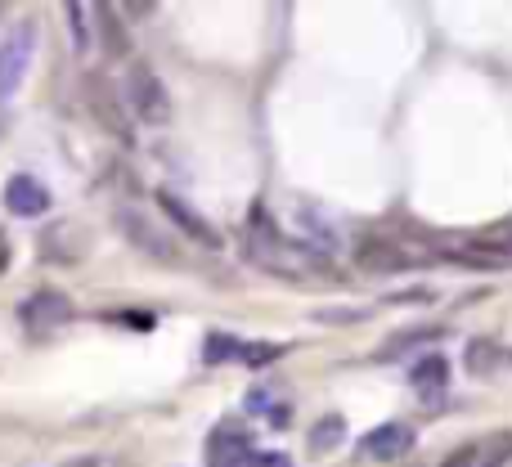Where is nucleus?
Instances as JSON below:
<instances>
[{"instance_id":"14","label":"nucleus","mask_w":512,"mask_h":467,"mask_svg":"<svg viewBox=\"0 0 512 467\" xmlns=\"http://www.w3.org/2000/svg\"><path fill=\"white\" fill-rule=\"evenodd\" d=\"M243 351H248V342L243 337H230V333H212L207 337V360L212 364H230V360H243Z\"/></svg>"},{"instance_id":"17","label":"nucleus","mask_w":512,"mask_h":467,"mask_svg":"<svg viewBox=\"0 0 512 467\" xmlns=\"http://www.w3.org/2000/svg\"><path fill=\"white\" fill-rule=\"evenodd\" d=\"M248 467H292L283 454H270V450H256L252 459H248Z\"/></svg>"},{"instance_id":"7","label":"nucleus","mask_w":512,"mask_h":467,"mask_svg":"<svg viewBox=\"0 0 512 467\" xmlns=\"http://www.w3.org/2000/svg\"><path fill=\"white\" fill-rule=\"evenodd\" d=\"M5 207L14 216H23V221H36V216L50 212V189H45L41 180H32V176H9Z\"/></svg>"},{"instance_id":"4","label":"nucleus","mask_w":512,"mask_h":467,"mask_svg":"<svg viewBox=\"0 0 512 467\" xmlns=\"http://www.w3.org/2000/svg\"><path fill=\"white\" fill-rule=\"evenodd\" d=\"M32 54H36V32L27 23H18L14 32L0 41V104H9V99L18 95L27 68H32Z\"/></svg>"},{"instance_id":"1","label":"nucleus","mask_w":512,"mask_h":467,"mask_svg":"<svg viewBox=\"0 0 512 467\" xmlns=\"http://www.w3.org/2000/svg\"><path fill=\"white\" fill-rule=\"evenodd\" d=\"M126 104H131L140 126H171V90L162 86V77L144 63H135L126 72Z\"/></svg>"},{"instance_id":"19","label":"nucleus","mask_w":512,"mask_h":467,"mask_svg":"<svg viewBox=\"0 0 512 467\" xmlns=\"http://www.w3.org/2000/svg\"><path fill=\"white\" fill-rule=\"evenodd\" d=\"M68 467H104V459H77V463H68Z\"/></svg>"},{"instance_id":"10","label":"nucleus","mask_w":512,"mask_h":467,"mask_svg":"<svg viewBox=\"0 0 512 467\" xmlns=\"http://www.w3.org/2000/svg\"><path fill=\"white\" fill-rule=\"evenodd\" d=\"M409 387H414L423 400L441 396V391L450 387V360H445V355H427L423 364H414V373H409Z\"/></svg>"},{"instance_id":"16","label":"nucleus","mask_w":512,"mask_h":467,"mask_svg":"<svg viewBox=\"0 0 512 467\" xmlns=\"http://www.w3.org/2000/svg\"><path fill=\"white\" fill-rule=\"evenodd\" d=\"M477 459H481V454H477V445H463V450H454V454H450V459H445L441 467H477Z\"/></svg>"},{"instance_id":"9","label":"nucleus","mask_w":512,"mask_h":467,"mask_svg":"<svg viewBox=\"0 0 512 467\" xmlns=\"http://www.w3.org/2000/svg\"><path fill=\"white\" fill-rule=\"evenodd\" d=\"M256 454V445L239 427H216L212 436V467H248V459Z\"/></svg>"},{"instance_id":"12","label":"nucleus","mask_w":512,"mask_h":467,"mask_svg":"<svg viewBox=\"0 0 512 467\" xmlns=\"http://www.w3.org/2000/svg\"><path fill=\"white\" fill-rule=\"evenodd\" d=\"M463 364H468L472 378H495V369L504 364V351H499L490 337H477V342H468V351H463Z\"/></svg>"},{"instance_id":"11","label":"nucleus","mask_w":512,"mask_h":467,"mask_svg":"<svg viewBox=\"0 0 512 467\" xmlns=\"http://www.w3.org/2000/svg\"><path fill=\"white\" fill-rule=\"evenodd\" d=\"M90 108H95V117H99V122H104V131H113L117 135V140H122V144H131V126H126V117H122V108H117V104H108V99H104V81H90Z\"/></svg>"},{"instance_id":"5","label":"nucleus","mask_w":512,"mask_h":467,"mask_svg":"<svg viewBox=\"0 0 512 467\" xmlns=\"http://www.w3.org/2000/svg\"><path fill=\"white\" fill-rule=\"evenodd\" d=\"M158 207L171 216V225H176V230H185V238H194L198 247H221V234H216V225L207 221L203 212H194V207H189L180 194H171V189H158Z\"/></svg>"},{"instance_id":"3","label":"nucleus","mask_w":512,"mask_h":467,"mask_svg":"<svg viewBox=\"0 0 512 467\" xmlns=\"http://www.w3.org/2000/svg\"><path fill=\"white\" fill-rule=\"evenodd\" d=\"M117 230L126 234V243L135 247V252H144L149 261L158 265H176L180 252H176V238L162 234V225H153L144 212H135V207H117Z\"/></svg>"},{"instance_id":"18","label":"nucleus","mask_w":512,"mask_h":467,"mask_svg":"<svg viewBox=\"0 0 512 467\" xmlns=\"http://www.w3.org/2000/svg\"><path fill=\"white\" fill-rule=\"evenodd\" d=\"M5 265H9V243L0 238V274H5Z\"/></svg>"},{"instance_id":"6","label":"nucleus","mask_w":512,"mask_h":467,"mask_svg":"<svg viewBox=\"0 0 512 467\" xmlns=\"http://www.w3.org/2000/svg\"><path fill=\"white\" fill-rule=\"evenodd\" d=\"M409 450H414V427L409 423H382L373 432H364V441H360V454L373 463H391Z\"/></svg>"},{"instance_id":"13","label":"nucleus","mask_w":512,"mask_h":467,"mask_svg":"<svg viewBox=\"0 0 512 467\" xmlns=\"http://www.w3.org/2000/svg\"><path fill=\"white\" fill-rule=\"evenodd\" d=\"M342 436H346V418L328 414V418H319V423L310 427V450L324 454V450H333V445H342Z\"/></svg>"},{"instance_id":"8","label":"nucleus","mask_w":512,"mask_h":467,"mask_svg":"<svg viewBox=\"0 0 512 467\" xmlns=\"http://www.w3.org/2000/svg\"><path fill=\"white\" fill-rule=\"evenodd\" d=\"M355 261H360L369 274H396V270H405V265H414V256H409L400 243L373 238V243H364L360 252H355Z\"/></svg>"},{"instance_id":"15","label":"nucleus","mask_w":512,"mask_h":467,"mask_svg":"<svg viewBox=\"0 0 512 467\" xmlns=\"http://www.w3.org/2000/svg\"><path fill=\"white\" fill-rule=\"evenodd\" d=\"M63 14H68V32H72V45H77V54H90V5L72 0Z\"/></svg>"},{"instance_id":"2","label":"nucleus","mask_w":512,"mask_h":467,"mask_svg":"<svg viewBox=\"0 0 512 467\" xmlns=\"http://www.w3.org/2000/svg\"><path fill=\"white\" fill-rule=\"evenodd\" d=\"M72 301L63 297V292H54V288H41V292H32V297L18 306V324H23V333L27 337H54L63 324H72Z\"/></svg>"}]
</instances>
